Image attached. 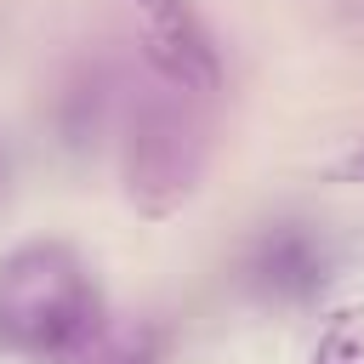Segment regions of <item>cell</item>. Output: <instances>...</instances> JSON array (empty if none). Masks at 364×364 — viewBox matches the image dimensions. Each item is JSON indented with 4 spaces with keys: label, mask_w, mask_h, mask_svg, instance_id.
Segmentation results:
<instances>
[{
    "label": "cell",
    "mask_w": 364,
    "mask_h": 364,
    "mask_svg": "<svg viewBox=\"0 0 364 364\" xmlns=\"http://www.w3.org/2000/svg\"><path fill=\"white\" fill-rule=\"evenodd\" d=\"M205 171V125L176 97H154L125 125V193L136 210H176Z\"/></svg>",
    "instance_id": "cell-2"
},
{
    "label": "cell",
    "mask_w": 364,
    "mask_h": 364,
    "mask_svg": "<svg viewBox=\"0 0 364 364\" xmlns=\"http://www.w3.org/2000/svg\"><path fill=\"white\" fill-rule=\"evenodd\" d=\"M341 176H347V182H364V148H358V154H347V159H341Z\"/></svg>",
    "instance_id": "cell-7"
},
{
    "label": "cell",
    "mask_w": 364,
    "mask_h": 364,
    "mask_svg": "<svg viewBox=\"0 0 364 364\" xmlns=\"http://www.w3.org/2000/svg\"><path fill=\"white\" fill-rule=\"evenodd\" d=\"M108 364H154V347H148V341H136V347H125V353H114Z\"/></svg>",
    "instance_id": "cell-6"
},
{
    "label": "cell",
    "mask_w": 364,
    "mask_h": 364,
    "mask_svg": "<svg viewBox=\"0 0 364 364\" xmlns=\"http://www.w3.org/2000/svg\"><path fill=\"white\" fill-rule=\"evenodd\" d=\"M97 330V279L63 239L0 256V347L34 364L74 358Z\"/></svg>",
    "instance_id": "cell-1"
},
{
    "label": "cell",
    "mask_w": 364,
    "mask_h": 364,
    "mask_svg": "<svg viewBox=\"0 0 364 364\" xmlns=\"http://www.w3.org/2000/svg\"><path fill=\"white\" fill-rule=\"evenodd\" d=\"M313 364H364V307H347L330 318V330L313 347Z\"/></svg>",
    "instance_id": "cell-4"
},
{
    "label": "cell",
    "mask_w": 364,
    "mask_h": 364,
    "mask_svg": "<svg viewBox=\"0 0 364 364\" xmlns=\"http://www.w3.org/2000/svg\"><path fill=\"white\" fill-rule=\"evenodd\" d=\"M262 267H267V279H273V284H290V290L313 284V250H307L296 233L273 239V245H267V256H262Z\"/></svg>",
    "instance_id": "cell-5"
},
{
    "label": "cell",
    "mask_w": 364,
    "mask_h": 364,
    "mask_svg": "<svg viewBox=\"0 0 364 364\" xmlns=\"http://www.w3.org/2000/svg\"><path fill=\"white\" fill-rule=\"evenodd\" d=\"M131 11L142 23V46H148L154 68L176 91H216L222 85V63H216V46H210L193 0H131Z\"/></svg>",
    "instance_id": "cell-3"
}]
</instances>
